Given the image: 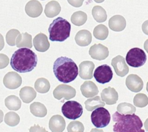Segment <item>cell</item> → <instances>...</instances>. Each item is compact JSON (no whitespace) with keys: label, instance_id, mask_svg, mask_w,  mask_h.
<instances>
[{"label":"cell","instance_id":"35","mask_svg":"<svg viewBox=\"0 0 148 132\" xmlns=\"http://www.w3.org/2000/svg\"><path fill=\"white\" fill-rule=\"evenodd\" d=\"M148 104V98L145 94L138 93L134 98V105L138 108H144Z\"/></svg>","mask_w":148,"mask_h":132},{"label":"cell","instance_id":"39","mask_svg":"<svg viewBox=\"0 0 148 132\" xmlns=\"http://www.w3.org/2000/svg\"><path fill=\"white\" fill-rule=\"evenodd\" d=\"M85 0H67L70 5L75 7H79L82 5Z\"/></svg>","mask_w":148,"mask_h":132},{"label":"cell","instance_id":"26","mask_svg":"<svg viewBox=\"0 0 148 132\" xmlns=\"http://www.w3.org/2000/svg\"><path fill=\"white\" fill-rule=\"evenodd\" d=\"M85 108L88 111H92L99 107L105 106V103L101 100L100 96H95L93 98H88L85 103Z\"/></svg>","mask_w":148,"mask_h":132},{"label":"cell","instance_id":"13","mask_svg":"<svg viewBox=\"0 0 148 132\" xmlns=\"http://www.w3.org/2000/svg\"><path fill=\"white\" fill-rule=\"evenodd\" d=\"M126 85L132 92H139L143 90L144 83L138 75H130L126 79Z\"/></svg>","mask_w":148,"mask_h":132},{"label":"cell","instance_id":"8","mask_svg":"<svg viewBox=\"0 0 148 132\" xmlns=\"http://www.w3.org/2000/svg\"><path fill=\"white\" fill-rule=\"evenodd\" d=\"M95 80L100 84H106L113 78V71L111 66L107 64H103L98 66L93 72Z\"/></svg>","mask_w":148,"mask_h":132},{"label":"cell","instance_id":"18","mask_svg":"<svg viewBox=\"0 0 148 132\" xmlns=\"http://www.w3.org/2000/svg\"><path fill=\"white\" fill-rule=\"evenodd\" d=\"M49 127L51 132H63L66 127L65 120L62 116H53L49 120Z\"/></svg>","mask_w":148,"mask_h":132},{"label":"cell","instance_id":"42","mask_svg":"<svg viewBox=\"0 0 148 132\" xmlns=\"http://www.w3.org/2000/svg\"><path fill=\"white\" fill-rule=\"evenodd\" d=\"M90 132H104V131L101 129H98L95 128V129H92L90 131Z\"/></svg>","mask_w":148,"mask_h":132},{"label":"cell","instance_id":"4","mask_svg":"<svg viewBox=\"0 0 148 132\" xmlns=\"http://www.w3.org/2000/svg\"><path fill=\"white\" fill-rule=\"evenodd\" d=\"M70 32V23L65 19L59 17L53 20L49 25V38L51 41L63 42L69 38Z\"/></svg>","mask_w":148,"mask_h":132},{"label":"cell","instance_id":"24","mask_svg":"<svg viewBox=\"0 0 148 132\" xmlns=\"http://www.w3.org/2000/svg\"><path fill=\"white\" fill-rule=\"evenodd\" d=\"M36 90L31 87H24L20 90V97L25 103H30L36 98Z\"/></svg>","mask_w":148,"mask_h":132},{"label":"cell","instance_id":"12","mask_svg":"<svg viewBox=\"0 0 148 132\" xmlns=\"http://www.w3.org/2000/svg\"><path fill=\"white\" fill-rule=\"evenodd\" d=\"M89 54L93 59L102 61L109 56V51L106 46L98 43L91 46L89 49Z\"/></svg>","mask_w":148,"mask_h":132},{"label":"cell","instance_id":"29","mask_svg":"<svg viewBox=\"0 0 148 132\" xmlns=\"http://www.w3.org/2000/svg\"><path fill=\"white\" fill-rule=\"evenodd\" d=\"M51 88L49 80L46 78H39L35 82V90L39 93H46Z\"/></svg>","mask_w":148,"mask_h":132},{"label":"cell","instance_id":"30","mask_svg":"<svg viewBox=\"0 0 148 132\" xmlns=\"http://www.w3.org/2000/svg\"><path fill=\"white\" fill-rule=\"evenodd\" d=\"M88 20V15L82 11H77L73 13L71 17V21L75 25L82 26L85 24Z\"/></svg>","mask_w":148,"mask_h":132},{"label":"cell","instance_id":"16","mask_svg":"<svg viewBox=\"0 0 148 132\" xmlns=\"http://www.w3.org/2000/svg\"><path fill=\"white\" fill-rule=\"evenodd\" d=\"M33 46L36 51L39 52H45L50 48L48 37L46 35L40 33L35 36L33 38Z\"/></svg>","mask_w":148,"mask_h":132},{"label":"cell","instance_id":"21","mask_svg":"<svg viewBox=\"0 0 148 132\" xmlns=\"http://www.w3.org/2000/svg\"><path fill=\"white\" fill-rule=\"evenodd\" d=\"M75 39L79 46H88L92 42V35L88 30H81L77 32Z\"/></svg>","mask_w":148,"mask_h":132},{"label":"cell","instance_id":"37","mask_svg":"<svg viewBox=\"0 0 148 132\" xmlns=\"http://www.w3.org/2000/svg\"><path fill=\"white\" fill-rule=\"evenodd\" d=\"M9 63H10V59L8 56L4 53H0V69L7 67Z\"/></svg>","mask_w":148,"mask_h":132},{"label":"cell","instance_id":"36","mask_svg":"<svg viewBox=\"0 0 148 132\" xmlns=\"http://www.w3.org/2000/svg\"><path fill=\"white\" fill-rule=\"evenodd\" d=\"M85 127L80 121H73L67 126L68 132H84Z\"/></svg>","mask_w":148,"mask_h":132},{"label":"cell","instance_id":"43","mask_svg":"<svg viewBox=\"0 0 148 132\" xmlns=\"http://www.w3.org/2000/svg\"><path fill=\"white\" fill-rule=\"evenodd\" d=\"M94 1H95L96 3H102L105 0H94Z\"/></svg>","mask_w":148,"mask_h":132},{"label":"cell","instance_id":"34","mask_svg":"<svg viewBox=\"0 0 148 132\" xmlns=\"http://www.w3.org/2000/svg\"><path fill=\"white\" fill-rule=\"evenodd\" d=\"M20 31L16 29H12L7 32L6 35V41L10 46H14L16 45V40L17 36L20 35Z\"/></svg>","mask_w":148,"mask_h":132},{"label":"cell","instance_id":"31","mask_svg":"<svg viewBox=\"0 0 148 132\" xmlns=\"http://www.w3.org/2000/svg\"><path fill=\"white\" fill-rule=\"evenodd\" d=\"M108 29L106 26L104 25H98L94 28L93 36L98 40H103L108 38Z\"/></svg>","mask_w":148,"mask_h":132},{"label":"cell","instance_id":"17","mask_svg":"<svg viewBox=\"0 0 148 132\" xmlns=\"http://www.w3.org/2000/svg\"><path fill=\"white\" fill-rule=\"evenodd\" d=\"M25 12L29 17H38L43 12V7L40 2L37 0H31L26 4Z\"/></svg>","mask_w":148,"mask_h":132},{"label":"cell","instance_id":"7","mask_svg":"<svg viewBox=\"0 0 148 132\" xmlns=\"http://www.w3.org/2000/svg\"><path fill=\"white\" fill-rule=\"evenodd\" d=\"M62 112L64 116L70 120H76L82 116L83 108L82 105L75 101H66L62 107Z\"/></svg>","mask_w":148,"mask_h":132},{"label":"cell","instance_id":"10","mask_svg":"<svg viewBox=\"0 0 148 132\" xmlns=\"http://www.w3.org/2000/svg\"><path fill=\"white\" fill-rule=\"evenodd\" d=\"M22 77L17 72H10L5 75L3 79V84L10 90L18 88L22 85Z\"/></svg>","mask_w":148,"mask_h":132},{"label":"cell","instance_id":"3","mask_svg":"<svg viewBox=\"0 0 148 132\" xmlns=\"http://www.w3.org/2000/svg\"><path fill=\"white\" fill-rule=\"evenodd\" d=\"M113 120L115 122L113 127L114 132H145L143 121L134 114L122 115L116 111L113 115Z\"/></svg>","mask_w":148,"mask_h":132},{"label":"cell","instance_id":"23","mask_svg":"<svg viewBox=\"0 0 148 132\" xmlns=\"http://www.w3.org/2000/svg\"><path fill=\"white\" fill-rule=\"evenodd\" d=\"M16 46L19 49H21V48L31 49L33 47L31 35L27 33H20L16 40Z\"/></svg>","mask_w":148,"mask_h":132},{"label":"cell","instance_id":"38","mask_svg":"<svg viewBox=\"0 0 148 132\" xmlns=\"http://www.w3.org/2000/svg\"><path fill=\"white\" fill-rule=\"evenodd\" d=\"M29 131L30 132H48V131H46L44 128L40 127L39 125H37V124H35L34 126L30 127Z\"/></svg>","mask_w":148,"mask_h":132},{"label":"cell","instance_id":"6","mask_svg":"<svg viewBox=\"0 0 148 132\" xmlns=\"http://www.w3.org/2000/svg\"><path fill=\"white\" fill-rule=\"evenodd\" d=\"M91 121L96 128H105L111 121V115L106 108L99 107L96 108L91 114Z\"/></svg>","mask_w":148,"mask_h":132},{"label":"cell","instance_id":"22","mask_svg":"<svg viewBox=\"0 0 148 132\" xmlns=\"http://www.w3.org/2000/svg\"><path fill=\"white\" fill-rule=\"evenodd\" d=\"M61 6L59 3L56 1H51L46 4V7H45L44 12L46 17H49V18H52V17H56V15L60 13Z\"/></svg>","mask_w":148,"mask_h":132},{"label":"cell","instance_id":"33","mask_svg":"<svg viewBox=\"0 0 148 132\" xmlns=\"http://www.w3.org/2000/svg\"><path fill=\"white\" fill-rule=\"evenodd\" d=\"M4 120L7 125L10 127H15L19 124L20 118L18 114L15 112H9L6 114Z\"/></svg>","mask_w":148,"mask_h":132},{"label":"cell","instance_id":"5","mask_svg":"<svg viewBox=\"0 0 148 132\" xmlns=\"http://www.w3.org/2000/svg\"><path fill=\"white\" fill-rule=\"evenodd\" d=\"M125 61L129 66L138 68L143 66L146 63L147 55L143 49L140 48H133L128 51Z\"/></svg>","mask_w":148,"mask_h":132},{"label":"cell","instance_id":"25","mask_svg":"<svg viewBox=\"0 0 148 132\" xmlns=\"http://www.w3.org/2000/svg\"><path fill=\"white\" fill-rule=\"evenodd\" d=\"M30 113L33 116L39 118H43L47 114V109L43 103L39 102H34L30 106Z\"/></svg>","mask_w":148,"mask_h":132},{"label":"cell","instance_id":"40","mask_svg":"<svg viewBox=\"0 0 148 132\" xmlns=\"http://www.w3.org/2000/svg\"><path fill=\"white\" fill-rule=\"evenodd\" d=\"M4 47V40L2 35L0 33V51L2 50Z\"/></svg>","mask_w":148,"mask_h":132},{"label":"cell","instance_id":"15","mask_svg":"<svg viewBox=\"0 0 148 132\" xmlns=\"http://www.w3.org/2000/svg\"><path fill=\"white\" fill-rule=\"evenodd\" d=\"M101 100L107 105H114L116 103L119 99V95L117 91L111 87L105 88L101 92Z\"/></svg>","mask_w":148,"mask_h":132},{"label":"cell","instance_id":"11","mask_svg":"<svg viewBox=\"0 0 148 132\" xmlns=\"http://www.w3.org/2000/svg\"><path fill=\"white\" fill-rule=\"evenodd\" d=\"M111 65L114 67L116 74L118 76L123 77L129 73V66L126 63L125 59L121 56H117L112 59Z\"/></svg>","mask_w":148,"mask_h":132},{"label":"cell","instance_id":"9","mask_svg":"<svg viewBox=\"0 0 148 132\" xmlns=\"http://www.w3.org/2000/svg\"><path fill=\"white\" fill-rule=\"evenodd\" d=\"M53 95V97L59 101L62 99L70 100L75 98L76 95V90L72 86L66 84H62L55 88Z\"/></svg>","mask_w":148,"mask_h":132},{"label":"cell","instance_id":"14","mask_svg":"<svg viewBox=\"0 0 148 132\" xmlns=\"http://www.w3.org/2000/svg\"><path fill=\"white\" fill-rule=\"evenodd\" d=\"M95 68V64L90 61H85L80 63L79 65V75L82 79H91L93 77V70Z\"/></svg>","mask_w":148,"mask_h":132},{"label":"cell","instance_id":"44","mask_svg":"<svg viewBox=\"0 0 148 132\" xmlns=\"http://www.w3.org/2000/svg\"><path fill=\"white\" fill-rule=\"evenodd\" d=\"M42 1H44V0H42Z\"/></svg>","mask_w":148,"mask_h":132},{"label":"cell","instance_id":"41","mask_svg":"<svg viewBox=\"0 0 148 132\" xmlns=\"http://www.w3.org/2000/svg\"><path fill=\"white\" fill-rule=\"evenodd\" d=\"M3 119H4V113H3L2 111L0 110V124L2 122Z\"/></svg>","mask_w":148,"mask_h":132},{"label":"cell","instance_id":"1","mask_svg":"<svg viewBox=\"0 0 148 132\" xmlns=\"http://www.w3.org/2000/svg\"><path fill=\"white\" fill-rule=\"evenodd\" d=\"M38 64L37 55L31 49L21 48L14 52L10 65L16 72L27 73L33 71Z\"/></svg>","mask_w":148,"mask_h":132},{"label":"cell","instance_id":"27","mask_svg":"<svg viewBox=\"0 0 148 132\" xmlns=\"http://www.w3.org/2000/svg\"><path fill=\"white\" fill-rule=\"evenodd\" d=\"M4 103H5L6 107L11 111H18L20 109L22 105L20 98H17L15 95H10L6 98Z\"/></svg>","mask_w":148,"mask_h":132},{"label":"cell","instance_id":"28","mask_svg":"<svg viewBox=\"0 0 148 132\" xmlns=\"http://www.w3.org/2000/svg\"><path fill=\"white\" fill-rule=\"evenodd\" d=\"M92 14L95 21L98 23H103L107 20L106 11L101 6H95L92 8Z\"/></svg>","mask_w":148,"mask_h":132},{"label":"cell","instance_id":"32","mask_svg":"<svg viewBox=\"0 0 148 132\" xmlns=\"http://www.w3.org/2000/svg\"><path fill=\"white\" fill-rule=\"evenodd\" d=\"M117 112L122 115L134 114L136 112V108L129 103H121L117 106Z\"/></svg>","mask_w":148,"mask_h":132},{"label":"cell","instance_id":"20","mask_svg":"<svg viewBox=\"0 0 148 132\" xmlns=\"http://www.w3.org/2000/svg\"><path fill=\"white\" fill-rule=\"evenodd\" d=\"M82 95L85 98H90L96 96L98 94V88L97 85L92 81H86L80 87Z\"/></svg>","mask_w":148,"mask_h":132},{"label":"cell","instance_id":"19","mask_svg":"<svg viewBox=\"0 0 148 132\" xmlns=\"http://www.w3.org/2000/svg\"><path fill=\"white\" fill-rule=\"evenodd\" d=\"M108 26L113 31L121 32L125 29L127 26V21L123 16L117 14L110 18L108 21Z\"/></svg>","mask_w":148,"mask_h":132},{"label":"cell","instance_id":"2","mask_svg":"<svg viewBox=\"0 0 148 132\" xmlns=\"http://www.w3.org/2000/svg\"><path fill=\"white\" fill-rule=\"evenodd\" d=\"M53 71L59 82L66 84L76 79L79 69L72 59L66 56H61L53 63Z\"/></svg>","mask_w":148,"mask_h":132}]
</instances>
